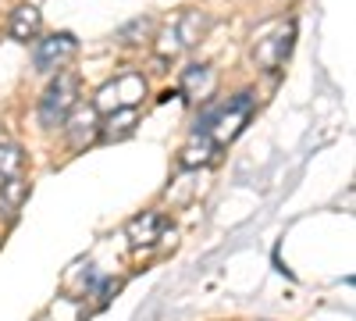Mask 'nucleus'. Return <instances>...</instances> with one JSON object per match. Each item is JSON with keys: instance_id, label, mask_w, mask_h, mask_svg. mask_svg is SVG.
Returning a JSON list of instances; mask_svg holds the SVG:
<instances>
[{"instance_id": "f257e3e1", "label": "nucleus", "mask_w": 356, "mask_h": 321, "mask_svg": "<svg viewBox=\"0 0 356 321\" xmlns=\"http://www.w3.org/2000/svg\"><path fill=\"white\" fill-rule=\"evenodd\" d=\"M250 114H253V93H239L235 100L207 111L203 118L196 122V132H207L218 147H225V143H232L235 136L243 132V125L250 122Z\"/></svg>"}, {"instance_id": "f03ea898", "label": "nucleus", "mask_w": 356, "mask_h": 321, "mask_svg": "<svg viewBox=\"0 0 356 321\" xmlns=\"http://www.w3.org/2000/svg\"><path fill=\"white\" fill-rule=\"evenodd\" d=\"M79 104V79L72 72H57V79L43 90L40 97V122L47 129H57V125H65V118L72 114V107Z\"/></svg>"}, {"instance_id": "7ed1b4c3", "label": "nucleus", "mask_w": 356, "mask_h": 321, "mask_svg": "<svg viewBox=\"0 0 356 321\" xmlns=\"http://www.w3.org/2000/svg\"><path fill=\"white\" fill-rule=\"evenodd\" d=\"M203 33H207V15L182 11L171 25H164L161 33H157V54H161V61H171V57H178L186 47L200 43Z\"/></svg>"}, {"instance_id": "20e7f679", "label": "nucleus", "mask_w": 356, "mask_h": 321, "mask_svg": "<svg viewBox=\"0 0 356 321\" xmlns=\"http://www.w3.org/2000/svg\"><path fill=\"white\" fill-rule=\"evenodd\" d=\"M292 40H296V25L292 22H275V25H264L257 33L253 43V61L267 72H275L285 57L292 54Z\"/></svg>"}, {"instance_id": "39448f33", "label": "nucleus", "mask_w": 356, "mask_h": 321, "mask_svg": "<svg viewBox=\"0 0 356 321\" xmlns=\"http://www.w3.org/2000/svg\"><path fill=\"white\" fill-rule=\"evenodd\" d=\"M146 97V79L139 72H122L118 79H111L107 86H100V93L93 100V107L100 114H111L118 107H139V100Z\"/></svg>"}, {"instance_id": "423d86ee", "label": "nucleus", "mask_w": 356, "mask_h": 321, "mask_svg": "<svg viewBox=\"0 0 356 321\" xmlns=\"http://www.w3.org/2000/svg\"><path fill=\"white\" fill-rule=\"evenodd\" d=\"M75 54H79V40L72 33H50V36L36 40L33 65H36V72H61Z\"/></svg>"}, {"instance_id": "0eeeda50", "label": "nucleus", "mask_w": 356, "mask_h": 321, "mask_svg": "<svg viewBox=\"0 0 356 321\" xmlns=\"http://www.w3.org/2000/svg\"><path fill=\"white\" fill-rule=\"evenodd\" d=\"M65 132H68V143L75 150H82L86 143H93L100 136V111L93 104H75L72 114L65 118Z\"/></svg>"}, {"instance_id": "6e6552de", "label": "nucleus", "mask_w": 356, "mask_h": 321, "mask_svg": "<svg viewBox=\"0 0 356 321\" xmlns=\"http://www.w3.org/2000/svg\"><path fill=\"white\" fill-rule=\"evenodd\" d=\"M164 228H168V221H164L161 211H143L139 218L129 221L125 236H129V243L136 250H143V246H154L157 240H164Z\"/></svg>"}, {"instance_id": "1a4fd4ad", "label": "nucleus", "mask_w": 356, "mask_h": 321, "mask_svg": "<svg viewBox=\"0 0 356 321\" xmlns=\"http://www.w3.org/2000/svg\"><path fill=\"white\" fill-rule=\"evenodd\" d=\"M40 29H43V15H40L33 4H22V8L11 11V22H8V36H11V40L29 43V40L40 36Z\"/></svg>"}, {"instance_id": "9d476101", "label": "nucleus", "mask_w": 356, "mask_h": 321, "mask_svg": "<svg viewBox=\"0 0 356 321\" xmlns=\"http://www.w3.org/2000/svg\"><path fill=\"white\" fill-rule=\"evenodd\" d=\"M214 72L207 68V65H189L186 68V75H182V93L189 97V100H211V93H214Z\"/></svg>"}, {"instance_id": "9b49d317", "label": "nucleus", "mask_w": 356, "mask_h": 321, "mask_svg": "<svg viewBox=\"0 0 356 321\" xmlns=\"http://www.w3.org/2000/svg\"><path fill=\"white\" fill-rule=\"evenodd\" d=\"M214 154H218V143L207 132H196L182 147V154H178V164H182V168H200V164H211Z\"/></svg>"}, {"instance_id": "f8f14e48", "label": "nucleus", "mask_w": 356, "mask_h": 321, "mask_svg": "<svg viewBox=\"0 0 356 321\" xmlns=\"http://www.w3.org/2000/svg\"><path fill=\"white\" fill-rule=\"evenodd\" d=\"M136 122H139L136 107H118L100 122V139H125V136H132Z\"/></svg>"}, {"instance_id": "ddd939ff", "label": "nucleus", "mask_w": 356, "mask_h": 321, "mask_svg": "<svg viewBox=\"0 0 356 321\" xmlns=\"http://www.w3.org/2000/svg\"><path fill=\"white\" fill-rule=\"evenodd\" d=\"M29 196V182L22 175H11V179H0V214L15 218L22 211V203Z\"/></svg>"}, {"instance_id": "4468645a", "label": "nucleus", "mask_w": 356, "mask_h": 321, "mask_svg": "<svg viewBox=\"0 0 356 321\" xmlns=\"http://www.w3.org/2000/svg\"><path fill=\"white\" fill-rule=\"evenodd\" d=\"M22 164H25V154H22L18 143H4V139H0V179L22 175Z\"/></svg>"}, {"instance_id": "2eb2a0df", "label": "nucleus", "mask_w": 356, "mask_h": 321, "mask_svg": "<svg viewBox=\"0 0 356 321\" xmlns=\"http://www.w3.org/2000/svg\"><path fill=\"white\" fill-rule=\"evenodd\" d=\"M150 33H154V22H150V18H136L132 25H125L122 33H118V40H122V43H125L129 36H143V40H146Z\"/></svg>"}, {"instance_id": "dca6fc26", "label": "nucleus", "mask_w": 356, "mask_h": 321, "mask_svg": "<svg viewBox=\"0 0 356 321\" xmlns=\"http://www.w3.org/2000/svg\"><path fill=\"white\" fill-rule=\"evenodd\" d=\"M0 139H4V129H0Z\"/></svg>"}]
</instances>
